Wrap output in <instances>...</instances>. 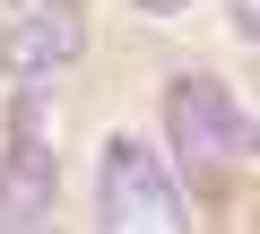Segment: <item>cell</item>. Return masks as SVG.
Listing matches in <instances>:
<instances>
[{
  "instance_id": "cell-2",
  "label": "cell",
  "mask_w": 260,
  "mask_h": 234,
  "mask_svg": "<svg viewBox=\"0 0 260 234\" xmlns=\"http://www.w3.org/2000/svg\"><path fill=\"white\" fill-rule=\"evenodd\" d=\"M165 139H174V156L191 165V174H217L251 130H243V113H234V95L208 78V70H182L174 87H165Z\"/></svg>"
},
{
  "instance_id": "cell-4",
  "label": "cell",
  "mask_w": 260,
  "mask_h": 234,
  "mask_svg": "<svg viewBox=\"0 0 260 234\" xmlns=\"http://www.w3.org/2000/svg\"><path fill=\"white\" fill-rule=\"evenodd\" d=\"M61 199V165L44 148V113L18 104V122H9V148H0V225H44Z\"/></svg>"
},
{
  "instance_id": "cell-1",
  "label": "cell",
  "mask_w": 260,
  "mask_h": 234,
  "mask_svg": "<svg viewBox=\"0 0 260 234\" xmlns=\"http://www.w3.org/2000/svg\"><path fill=\"white\" fill-rule=\"evenodd\" d=\"M95 208H104V225L113 234H182L191 217H182V191H174V174H165V156L148 148V139H104V174H95Z\"/></svg>"
},
{
  "instance_id": "cell-3",
  "label": "cell",
  "mask_w": 260,
  "mask_h": 234,
  "mask_svg": "<svg viewBox=\"0 0 260 234\" xmlns=\"http://www.w3.org/2000/svg\"><path fill=\"white\" fill-rule=\"evenodd\" d=\"M78 44H87V9L78 0H35V9H18L9 35H0V70L44 87V78H61L78 61Z\"/></svg>"
},
{
  "instance_id": "cell-5",
  "label": "cell",
  "mask_w": 260,
  "mask_h": 234,
  "mask_svg": "<svg viewBox=\"0 0 260 234\" xmlns=\"http://www.w3.org/2000/svg\"><path fill=\"white\" fill-rule=\"evenodd\" d=\"M234 9V26H243V44H260V0H225Z\"/></svg>"
},
{
  "instance_id": "cell-6",
  "label": "cell",
  "mask_w": 260,
  "mask_h": 234,
  "mask_svg": "<svg viewBox=\"0 0 260 234\" xmlns=\"http://www.w3.org/2000/svg\"><path fill=\"white\" fill-rule=\"evenodd\" d=\"M139 9H148V18H182L191 0H139Z\"/></svg>"
}]
</instances>
